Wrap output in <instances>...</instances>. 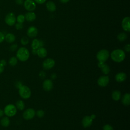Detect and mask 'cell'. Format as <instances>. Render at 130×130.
I'll return each instance as SVG.
<instances>
[{
	"mask_svg": "<svg viewBox=\"0 0 130 130\" xmlns=\"http://www.w3.org/2000/svg\"><path fill=\"white\" fill-rule=\"evenodd\" d=\"M46 6L47 10L51 12L55 11L56 8L55 3L52 1H48L46 4Z\"/></svg>",
	"mask_w": 130,
	"mask_h": 130,
	"instance_id": "cell-20",
	"label": "cell"
},
{
	"mask_svg": "<svg viewBox=\"0 0 130 130\" xmlns=\"http://www.w3.org/2000/svg\"><path fill=\"white\" fill-rule=\"evenodd\" d=\"M24 20H25V17H24V15L22 14H20L18 15L17 17H16V21L18 23H23L24 22Z\"/></svg>",
	"mask_w": 130,
	"mask_h": 130,
	"instance_id": "cell-28",
	"label": "cell"
},
{
	"mask_svg": "<svg viewBox=\"0 0 130 130\" xmlns=\"http://www.w3.org/2000/svg\"><path fill=\"white\" fill-rule=\"evenodd\" d=\"M22 85V84H21V82H18L17 84H16V86H17V87L18 88H19L20 86H21Z\"/></svg>",
	"mask_w": 130,
	"mask_h": 130,
	"instance_id": "cell-43",
	"label": "cell"
},
{
	"mask_svg": "<svg viewBox=\"0 0 130 130\" xmlns=\"http://www.w3.org/2000/svg\"><path fill=\"white\" fill-rule=\"evenodd\" d=\"M56 77H57L56 74L55 73H53L51 75V79H53V80H54L56 78Z\"/></svg>",
	"mask_w": 130,
	"mask_h": 130,
	"instance_id": "cell-40",
	"label": "cell"
},
{
	"mask_svg": "<svg viewBox=\"0 0 130 130\" xmlns=\"http://www.w3.org/2000/svg\"><path fill=\"white\" fill-rule=\"evenodd\" d=\"M36 114L38 117L42 118V117H44V116L45 115V112L43 110H39L37 111Z\"/></svg>",
	"mask_w": 130,
	"mask_h": 130,
	"instance_id": "cell-30",
	"label": "cell"
},
{
	"mask_svg": "<svg viewBox=\"0 0 130 130\" xmlns=\"http://www.w3.org/2000/svg\"><path fill=\"white\" fill-rule=\"evenodd\" d=\"M18 93L19 95L23 99H27L31 96V90L26 85H22L19 88Z\"/></svg>",
	"mask_w": 130,
	"mask_h": 130,
	"instance_id": "cell-3",
	"label": "cell"
},
{
	"mask_svg": "<svg viewBox=\"0 0 130 130\" xmlns=\"http://www.w3.org/2000/svg\"><path fill=\"white\" fill-rule=\"evenodd\" d=\"M18 62V59L15 56H12L11 57L9 60V63L10 65L11 66H15L17 64Z\"/></svg>",
	"mask_w": 130,
	"mask_h": 130,
	"instance_id": "cell-27",
	"label": "cell"
},
{
	"mask_svg": "<svg viewBox=\"0 0 130 130\" xmlns=\"http://www.w3.org/2000/svg\"><path fill=\"white\" fill-rule=\"evenodd\" d=\"M15 24V28L17 30H21L23 27V25L22 23L17 22V23H16Z\"/></svg>",
	"mask_w": 130,
	"mask_h": 130,
	"instance_id": "cell-31",
	"label": "cell"
},
{
	"mask_svg": "<svg viewBox=\"0 0 130 130\" xmlns=\"http://www.w3.org/2000/svg\"><path fill=\"white\" fill-rule=\"evenodd\" d=\"M39 76L42 78H44L45 77V73L44 72H41L39 74Z\"/></svg>",
	"mask_w": 130,
	"mask_h": 130,
	"instance_id": "cell-39",
	"label": "cell"
},
{
	"mask_svg": "<svg viewBox=\"0 0 130 130\" xmlns=\"http://www.w3.org/2000/svg\"><path fill=\"white\" fill-rule=\"evenodd\" d=\"M15 40V36L12 33H8L5 36V40L8 43H12Z\"/></svg>",
	"mask_w": 130,
	"mask_h": 130,
	"instance_id": "cell-19",
	"label": "cell"
},
{
	"mask_svg": "<svg viewBox=\"0 0 130 130\" xmlns=\"http://www.w3.org/2000/svg\"><path fill=\"white\" fill-rule=\"evenodd\" d=\"M60 1V2H61V3H68L70 0H59Z\"/></svg>",
	"mask_w": 130,
	"mask_h": 130,
	"instance_id": "cell-46",
	"label": "cell"
},
{
	"mask_svg": "<svg viewBox=\"0 0 130 130\" xmlns=\"http://www.w3.org/2000/svg\"><path fill=\"white\" fill-rule=\"evenodd\" d=\"M109 77L108 76H102L98 79V84L101 87L106 86L109 83Z\"/></svg>",
	"mask_w": 130,
	"mask_h": 130,
	"instance_id": "cell-9",
	"label": "cell"
},
{
	"mask_svg": "<svg viewBox=\"0 0 130 130\" xmlns=\"http://www.w3.org/2000/svg\"><path fill=\"white\" fill-rule=\"evenodd\" d=\"M55 65V61L52 58H47L43 62V67L46 70L52 69Z\"/></svg>",
	"mask_w": 130,
	"mask_h": 130,
	"instance_id": "cell-10",
	"label": "cell"
},
{
	"mask_svg": "<svg viewBox=\"0 0 130 130\" xmlns=\"http://www.w3.org/2000/svg\"><path fill=\"white\" fill-rule=\"evenodd\" d=\"M23 6L24 8L29 12L34 11L36 8V4L34 0H25Z\"/></svg>",
	"mask_w": 130,
	"mask_h": 130,
	"instance_id": "cell-7",
	"label": "cell"
},
{
	"mask_svg": "<svg viewBox=\"0 0 130 130\" xmlns=\"http://www.w3.org/2000/svg\"><path fill=\"white\" fill-rule=\"evenodd\" d=\"M27 35L30 38H35L38 35V29L34 26L29 27L27 30Z\"/></svg>",
	"mask_w": 130,
	"mask_h": 130,
	"instance_id": "cell-13",
	"label": "cell"
},
{
	"mask_svg": "<svg viewBox=\"0 0 130 130\" xmlns=\"http://www.w3.org/2000/svg\"><path fill=\"white\" fill-rule=\"evenodd\" d=\"M10 123V120L8 116L3 117L0 121V124L3 127H8Z\"/></svg>",
	"mask_w": 130,
	"mask_h": 130,
	"instance_id": "cell-22",
	"label": "cell"
},
{
	"mask_svg": "<svg viewBox=\"0 0 130 130\" xmlns=\"http://www.w3.org/2000/svg\"><path fill=\"white\" fill-rule=\"evenodd\" d=\"M121 96V92L119 90H114L112 93V99L115 101H119Z\"/></svg>",
	"mask_w": 130,
	"mask_h": 130,
	"instance_id": "cell-23",
	"label": "cell"
},
{
	"mask_svg": "<svg viewBox=\"0 0 130 130\" xmlns=\"http://www.w3.org/2000/svg\"><path fill=\"white\" fill-rule=\"evenodd\" d=\"M32 49H38L40 47V40L37 39H35L32 40L31 45Z\"/></svg>",
	"mask_w": 130,
	"mask_h": 130,
	"instance_id": "cell-25",
	"label": "cell"
},
{
	"mask_svg": "<svg viewBox=\"0 0 130 130\" xmlns=\"http://www.w3.org/2000/svg\"><path fill=\"white\" fill-rule=\"evenodd\" d=\"M16 21V18L15 14L13 12H9L8 13L5 18V23L9 26L14 25Z\"/></svg>",
	"mask_w": 130,
	"mask_h": 130,
	"instance_id": "cell-6",
	"label": "cell"
},
{
	"mask_svg": "<svg viewBox=\"0 0 130 130\" xmlns=\"http://www.w3.org/2000/svg\"><path fill=\"white\" fill-rule=\"evenodd\" d=\"M24 17H25V19H26L27 21L31 22L34 21L36 19V15L34 12H28L25 14Z\"/></svg>",
	"mask_w": 130,
	"mask_h": 130,
	"instance_id": "cell-16",
	"label": "cell"
},
{
	"mask_svg": "<svg viewBox=\"0 0 130 130\" xmlns=\"http://www.w3.org/2000/svg\"><path fill=\"white\" fill-rule=\"evenodd\" d=\"M90 116L92 119H94L96 117V115L95 114H92Z\"/></svg>",
	"mask_w": 130,
	"mask_h": 130,
	"instance_id": "cell-47",
	"label": "cell"
},
{
	"mask_svg": "<svg viewBox=\"0 0 130 130\" xmlns=\"http://www.w3.org/2000/svg\"><path fill=\"white\" fill-rule=\"evenodd\" d=\"M37 49H32V53L34 55H36L37 53Z\"/></svg>",
	"mask_w": 130,
	"mask_h": 130,
	"instance_id": "cell-44",
	"label": "cell"
},
{
	"mask_svg": "<svg viewBox=\"0 0 130 130\" xmlns=\"http://www.w3.org/2000/svg\"><path fill=\"white\" fill-rule=\"evenodd\" d=\"M15 106L17 109H18L19 110H23L25 108V104L23 101L20 100L16 102Z\"/></svg>",
	"mask_w": 130,
	"mask_h": 130,
	"instance_id": "cell-24",
	"label": "cell"
},
{
	"mask_svg": "<svg viewBox=\"0 0 130 130\" xmlns=\"http://www.w3.org/2000/svg\"><path fill=\"white\" fill-rule=\"evenodd\" d=\"M17 47H18V46H17V45L16 44H12L10 46V50L11 51H15L17 49Z\"/></svg>",
	"mask_w": 130,
	"mask_h": 130,
	"instance_id": "cell-33",
	"label": "cell"
},
{
	"mask_svg": "<svg viewBox=\"0 0 130 130\" xmlns=\"http://www.w3.org/2000/svg\"><path fill=\"white\" fill-rule=\"evenodd\" d=\"M98 66L105 75H108L110 73V69L107 64L105 63V62H99Z\"/></svg>",
	"mask_w": 130,
	"mask_h": 130,
	"instance_id": "cell-15",
	"label": "cell"
},
{
	"mask_svg": "<svg viewBox=\"0 0 130 130\" xmlns=\"http://www.w3.org/2000/svg\"><path fill=\"white\" fill-rule=\"evenodd\" d=\"M36 115V111L32 108H28L23 113L22 116L24 119L30 120L32 119Z\"/></svg>",
	"mask_w": 130,
	"mask_h": 130,
	"instance_id": "cell-8",
	"label": "cell"
},
{
	"mask_svg": "<svg viewBox=\"0 0 130 130\" xmlns=\"http://www.w3.org/2000/svg\"><path fill=\"white\" fill-rule=\"evenodd\" d=\"M124 50L127 52H129L130 51V45L129 44H127L124 46Z\"/></svg>",
	"mask_w": 130,
	"mask_h": 130,
	"instance_id": "cell-35",
	"label": "cell"
},
{
	"mask_svg": "<svg viewBox=\"0 0 130 130\" xmlns=\"http://www.w3.org/2000/svg\"><path fill=\"white\" fill-rule=\"evenodd\" d=\"M29 42L28 38L27 37H23L20 40V43L22 45H26Z\"/></svg>",
	"mask_w": 130,
	"mask_h": 130,
	"instance_id": "cell-29",
	"label": "cell"
},
{
	"mask_svg": "<svg viewBox=\"0 0 130 130\" xmlns=\"http://www.w3.org/2000/svg\"><path fill=\"white\" fill-rule=\"evenodd\" d=\"M37 54L40 58H44L47 56V51L43 47H39L37 50Z\"/></svg>",
	"mask_w": 130,
	"mask_h": 130,
	"instance_id": "cell-17",
	"label": "cell"
},
{
	"mask_svg": "<svg viewBox=\"0 0 130 130\" xmlns=\"http://www.w3.org/2000/svg\"><path fill=\"white\" fill-rule=\"evenodd\" d=\"M126 79V75L125 73L120 72L115 75V80L117 82H121L125 80Z\"/></svg>",
	"mask_w": 130,
	"mask_h": 130,
	"instance_id": "cell-18",
	"label": "cell"
},
{
	"mask_svg": "<svg viewBox=\"0 0 130 130\" xmlns=\"http://www.w3.org/2000/svg\"><path fill=\"white\" fill-rule=\"evenodd\" d=\"M125 57L124 52L120 49L113 50L111 53V58L115 62H120L122 61Z\"/></svg>",
	"mask_w": 130,
	"mask_h": 130,
	"instance_id": "cell-1",
	"label": "cell"
},
{
	"mask_svg": "<svg viewBox=\"0 0 130 130\" xmlns=\"http://www.w3.org/2000/svg\"><path fill=\"white\" fill-rule=\"evenodd\" d=\"M109 52L106 49H102L96 54V58L99 62H105L109 57Z\"/></svg>",
	"mask_w": 130,
	"mask_h": 130,
	"instance_id": "cell-5",
	"label": "cell"
},
{
	"mask_svg": "<svg viewBox=\"0 0 130 130\" xmlns=\"http://www.w3.org/2000/svg\"><path fill=\"white\" fill-rule=\"evenodd\" d=\"M4 114L8 117H13L17 113V108L16 106L12 104H10L5 106L4 109Z\"/></svg>",
	"mask_w": 130,
	"mask_h": 130,
	"instance_id": "cell-4",
	"label": "cell"
},
{
	"mask_svg": "<svg viewBox=\"0 0 130 130\" xmlns=\"http://www.w3.org/2000/svg\"><path fill=\"white\" fill-rule=\"evenodd\" d=\"M4 66L0 63V74L2 73L4 70Z\"/></svg>",
	"mask_w": 130,
	"mask_h": 130,
	"instance_id": "cell-38",
	"label": "cell"
},
{
	"mask_svg": "<svg viewBox=\"0 0 130 130\" xmlns=\"http://www.w3.org/2000/svg\"><path fill=\"white\" fill-rule=\"evenodd\" d=\"M122 104L125 106H128L130 104V94L126 93L124 94L121 100Z\"/></svg>",
	"mask_w": 130,
	"mask_h": 130,
	"instance_id": "cell-21",
	"label": "cell"
},
{
	"mask_svg": "<svg viewBox=\"0 0 130 130\" xmlns=\"http://www.w3.org/2000/svg\"><path fill=\"white\" fill-rule=\"evenodd\" d=\"M130 18L129 17H124L121 22V26L123 29L127 32L130 31Z\"/></svg>",
	"mask_w": 130,
	"mask_h": 130,
	"instance_id": "cell-11",
	"label": "cell"
},
{
	"mask_svg": "<svg viewBox=\"0 0 130 130\" xmlns=\"http://www.w3.org/2000/svg\"><path fill=\"white\" fill-rule=\"evenodd\" d=\"M4 115V110L0 109V117H2L3 116V115Z\"/></svg>",
	"mask_w": 130,
	"mask_h": 130,
	"instance_id": "cell-42",
	"label": "cell"
},
{
	"mask_svg": "<svg viewBox=\"0 0 130 130\" xmlns=\"http://www.w3.org/2000/svg\"><path fill=\"white\" fill-rule=\"evenodd\" d=\"M127 38V35L125 32H121L117 36V39L120 42H123Z\"/></svg>",
	"mask_w": 130,
	"mask_h": 130,
	"instance_id": "cell-26",
	"label": "cell"
},
{
	"mask_svg": "<svg viewBox=\"0 0 130 130\" xmlns=\"http://www.w3.org/2000/svg\"><path fill=\"white\" fill-rule=\"evenodd\" d=\"M0 63H2L4 66H5L6 65V60L5 59H2L0 61Z\"/></svg>",
	"mask_w": 130,
	"mask_h": 130,
	"instance_id": "cell-41",
	"label": "cell"
},
{
	"mask_svg": "<svg viewBox=\"0 0 130 130\" xmlns=\"http://www.w3.org/2000/svg\"><path fill=\"white\" fill-rule=\"evenodd\" d=\"M93 119L90 116H85L82 120V124L85 128L89 127L92 123Z\"/></svg>",
	"mask_w": 130,
	"mask_h": 130,
	"instance_id": "cell-14",
	"label": "cell"
},
{
	"mask_svg": "<svg viewBox=\"0 0 130 130\" xmlns=\"http://www.w3.org/2000/svg\"><path fill=\"white\" fill-rule=\"evenodd\" d=\"M23 0H15V3L18 5H21L23 4Z\"/></svg>",
	"mask_w": 130,
	"mask_h": 130,
	"instance_id": "cell-37",
	"label": "cell"
},
{
	"mask_svg": "<svg viewBox=\"0 0 130 130\" xmlns=\"http://www.w3.org/2000/svg\"><path fill=\"white\" fill-rule=\"evenodd\" d=\"M44 42L40 40V47H43L44 46Z\"/></svg>",
	"mask_w": 130,
	"mask_h": 130,
	"instance_id": "cell-45",
	"label": "cell"
},
{
	"mask_svg": "<svg viewBox=\"0 0 130 130\" xmlns=\"http://www.w3.org/2000/svg\"><path fill=\"white\" fill-rule=\"evenodd\" d=\"M5 35L4 34L3 32L0 31V43H2L5 40Z\"/></svg>",
	"mask_w": 130,
	"mask_h": 130,
	"instance_id": "cell-34",
	"label": "cell"
},
{
	"mask_svg": "<svg viewBox=\"0 0 130 130\" xmlns=\"http://www.w3.org/2000/svg\"><path fill=\"white\" fill-rule=\"evenodd\" d=\"M29 57V51L25 47H20L17 50L16 53V57L18 60L21 61H25L28 59Z\"/></svg>",
	"mask_w": 130,
	"mask_h": 130,
	"instance_id": "cell-2",
	"label": "cell"
},
{
	"mask_svg": "<svg viewBox=\"0 0 130 130\" xmlns=\"http://www.w3.org/2000/svg\"><path fill=\"white\" fill-rule=\"evenodd\" d=\"M103 130H114L113 127L109 124H105L103 127Z\"/></svg>",
	"mask_w": 130,
	"mask_h": 130,
	"instance_id": "cell-32",
	"label": "cell"
},
{
	"mask_svg": "<svg viewBox=\"0 0 130 130\" xmlns=\"http://www.w3.org/2000/svg\"><path fill=\"white\" fill-rule=\"evenodd\" d=\"M35 2L39 4H44L46 0H34Z\"/></svg>",
	"mask_w": 130,
	"mask_h": 130,
	"instance_id": "cell-36",
	"label": "cell"
},
{
	"mask_svg": "<svg viewBox=\"0 0 130 130\" xmlns=\"http://www.w3.org/2000/svg\"><path fill=\"white\" fill-rule=\"evenodd\" d=\"M43 89L47 91H50L53 87V84L50 79H46L43 83Z\"/></svg>",
	"mask_w": 130,
	"mask_h": 130,
	"instance_id": "cell-12",
	"label": "cell"
}]
</instances>
